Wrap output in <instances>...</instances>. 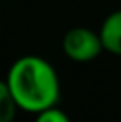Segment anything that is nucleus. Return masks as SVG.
Here are the masks:
<instances>
[{
	"instance_id": "nucleus-3",
	"label": "nucleus",
	"mask_w": 121,
	"mask_h": 122,
	"mask_svg": "<svg viewBox=\"0 0 121 122\" xmlns=\"http://www.w3.org/2000/svg\"><path fill=\"white\" fill-rule=\"evenodd\" d=\"M100 37L103 43V50L121 57V9L114 11L105 18L100 28Z\"/></svg>"
},
{
	"instance_id": "nucleus-2",
	"label": "nucleus",
	"mask_w": 121,
	"mask_h": 122,
	"mask_svg": "<svg viewBox=\"0 0 121 122\" xmlns=\"http://www.w3.org/2000/svg\"><path fill=\"white\" fill-rule=\"evenodd\" d=\"M62 51L73 62H91L103 51L100 32L87 27L69 28L62 37Z\"/></svg>"
},
{
	"instance_id": "nucleus-1",
	"label": "nucleus",
	"mask_w": 121,
	"mask_h": 122,
	"mask_svg": "<svg viewBox=\"0 0 121 122\" xmlns=\"http://www.w3.org/2000/svg\"><path fill=\"white\" fill-rule=\"evenodd\" d=\"M6 81L18 106L25 112L39 113L52 108L61 96L55 69L45 58L36 55L20 57L11 66Z\"/></svg>"
},
{
	"instance_id": "nucleus-4",
	"label": "nucleus",
	"mask_w": 121,
	"mask_h": 122,
	"mask_svg": "<svg viewBox=\"0 0 121 122\" xmlns=\"http://www.w3.org/2000/svg\"><path fill=\"white\" fill-rule=\"evenodd\" d=\"M18 103L6 80H0V122H12L18 112Z\"/></svg>"
},
{
	"instance_id": "nucleus-5",
	"label": "nucleus",
	"mask_w": 121,
	"mask_h": 122,
	"mask_svg": "<svg viewBox=\"0 0 121 122\" xmlns=\"http://www.w3.org/2000/svg\"><path fill=\"white\" fill-rule=\"evenodd\" d=\"M34 122H71V120H69V117L62 110L52 106V108H46V110L37 113Z\"/></svg>"
}]
</instances>
